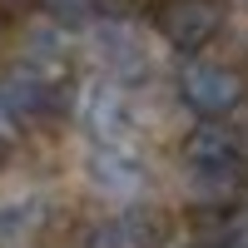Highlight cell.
Returning <instances> with one entry per match:
<instances>
[{
  "label": "cell",
  "instance_id": "cell-1",
  "mask_svg": "<svg viewBox=\"0 0 248 248\" xmlns=\"http://www.w3.org/2000/svg\"><path fill=\"white\" fill-rule=\"evenodd\" d=\"M179 99L199 119H223V114H233L248 99V79H243V70L223 65V60L194 55V60H184V70H179Z\"/></svg>",
  "mask_w": 248,
  "mask_h": 248
},
{
  "label": "cell",
  "instance_id": "cell-2",
  "mask_svg": "<svg viewBox=\"0 0 248 248\" xmlns=\"http://www.w3.org/2000/svg\"><path fill=\"white\" fill-rule=\"evenodd\" d=\"M229 25V5L223 0H164L154 10V30L169 50L179 55H203L218 40V30Z\"/></svg>",
  "mask_w": 248,
  "mask_h": 248
},
{
  "label": "cell",
  "instance_id": "cell-3",
  "mask_svg": "<svg viewBox=\"0 0 248 248\" xmlns=\"http://www.w3.org/2000/svg\"><path fill=\"white\" fill-rule=\"evenodd\" d=\"M55 85L60 79L35 70V65H15L10 75H0V129L15 134V129H25V124H35L55 105Z\"/></svg>",
  "mask_w": 248,
  "mask_h": 248
},
{
  "label": "cell",
  "instance_id": "cell-4",
  "mask_svg": "<svg viewBox=\"0 0 248 248\" xmlns=\"http://www.w3.org/2000/svg\"><path fill=\"white\" fill-rule=\"evenodd\" d=\"M164 243H169V214L149 203H129L90 229V248H164Z\"/></svg>",
  "mask_w": 248,
  "mask_h": 248
},
{
  "label": "cell",
  "instance_id": "cell-5",
  "mask_svg": "<svg viewBox=\"0 0 248 248\" xmlns=\"http://www.w3.org/2000/svg\"><path fill=\"white\" fill-rule=\"evenodd\" d=\"M85 129L94 134V144H129L134 134V109L119 79H99L85 99Z\"/></svg>",
  "mask_w": 248,
  "mask_h": 248
},
{
  "label": "cell",
  "instance_id": "cell-6",
  "mask_svg": "<svg viewBox=\"0 0 248 248\" xmlns=\"http://www.w3.org/2000/svg\"><path fill=\"white\" fill-rule=\"evenodd\" d=\"M90 174H94V184L105 194H119V199H134V194H144V184H149L144 164L124 149V144H94Z\"/></svg>",
  "mask_w": 248,
  "mask_h": 248
},
{
  "label": "cell",
  "instance_id": "cell-7",
  "mask_svg": "<svg viewBox=\"0 0 248 248\" xmlns=\"http://www.w3.org/2000/svg\"><path fill=\"white\" fill-rule=\"evenodd\" d=\"M109 5H114V0H40V10H45L55 25H70V30L94 25V20L105 15Z\"/></svg>",
  "mask_w": 248,
  "mask_h": 248
},
{
  "label": "cell",
  "instance_id": "cell-8",
  "mask_svg": "<svg viewBox=\"0 0 248 248\" xmlns=\"http://www.w3.org/2000/svg\"><path fill=\"white\" fill-rule=\"evenodd\" d=\"M214 248H248V203L223 209L218 229H214Z\"/></svg>",
  "mask_w": 248,
  "mask_h": 248
}]
</instances>
